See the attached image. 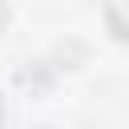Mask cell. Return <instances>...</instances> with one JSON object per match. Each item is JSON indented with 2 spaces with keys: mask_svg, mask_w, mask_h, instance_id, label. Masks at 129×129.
<instances>
[{
  "mask_svg": "<svg viewBox=\"0 0 129 129\" xmlns=\"http://www.w3.org/2000/svg\"><path fill=\"white\" fill-rule=\"evenodd\" d=\"M4 28H8V4L0 0V36H4Z\"/></svg>",
  "mask_w": 129,
  "mask_h": 129,
  "instance_id": "1",
  "label": "cell"
}]
</instances>
